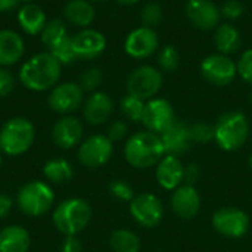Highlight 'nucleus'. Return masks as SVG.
Wrapping results in <instances>:
<instances>
[{"label":"nucleus","instance_id":"38","mask_svg":"<svg viewBox=\"0 0 252 252\" xmlns=\"http://www.w3.org/2000/svg\"><path fill=\"white\" fill-rule=\"evenodd\" d=\"M238 66V75H241V78L252 84V49H247L245 52H242L241 58L236 62Z\"/></svg>","mask_w":252,"mask_h":252},{"label":"nucleus","instance_id":"1","mask_svg":"<svg viewBox=\"0 0 252 252\" xmlns=\"http://www.w3.org/2000/svg\"><path fill=\"white\" fill-rule=\"evenodd\" d=\"M62 74V65L50 52L31 56L19 71V81L31 92H46L53 89Z\"/></svg>","mask_w":252,"mask_h":252},{"label":"nucleus","instance_id":"31","mask_svg":"<svg viewBox=\"0 0 252 252\" xmlns=\"http://www.w3.org/2000/svg\"><path fill=\"white\" fill-rule=\"evenodd\" d=\"M49 52L58 59V62L61 65H69L72 62H75L78 58L74 52V44H72V37L69 34H66L65 37H62L58 43H55Z\"/></svg>","mask_w":252,"mask_h":252},{"label":"nucleus","instance_id":"12","mask_svg":"<svg viewBox=\"0 0 252 252\" xmlns=\"http://www.w3.org/2000/svg\"><path fill=\"white\" fill-rule=\"evenodd\" d=\"M176 121V114L173 105L162 97H154L146 100L142 124L148 128V131L161 134L164 133L173 123Z\"/></svg>","mask_w":252,"mask_h":252},{"label":"nucleus","instance_id":"34","mask_svg":"<svg viewBox=\"0 0 252 252\" xmlns=\"http://www.w3.org/2000/svg\"><path fill=\"white\" fill-rule=\"evenodd\" d=\"M102 80H103V74L99 68L96 66H92V68H87L81 77H80V87L83 89V92H89V93H94L97 92L99 86L102 84Z\"/></svg>","mask_w":252,"mask_h":252},{"label":"nucleus","instance_id":"43","mask_svg":"<svg viewBox=\"0 0 252 252\" xmlns=\"http://www.w3.org/2000/svg\"><path fill=\"white\" fill-rule=\"evenodd\" d=\"M201 176V170L196 164H190L188 168H185V177H183V182H186V185H190L193 186L198 179Z\"/></svg>","mask_w":252,"mask_h":252},{"label":"nucleus","instance_id":"27","mask_svg":"<svg viewBox=\"0 0 252 252\" xmlns=\"http://www.w3.org/2000/svg\"><path fill=\"white\" fill-rule=\"evenodd\" d=\"M43 174L47 182L53 185H63L72 179L74 170H72V165L66 159L52 158L46 161V164L43 165Z\"/></svg>","mask_w":252,"mask_h":252},{"label":"nucleus","instance_id":"3","mask_svg":"<svg viewBox=\"0 0 252 252\" xmlns=\"http://www.w3.org/2000/svg\"><path fill=\"white\" fill-rule=\"evenodd\" d=\"M93 210L83 198L62 201L53 211L52 221L63 236H77L92 221Z\"/></svg>","mask_w":252,"mask_h":252},{"label":"nucleus","instance_id":"6","mask_svg":"<svg viewBox=\"0 0 252 252\" xmlns=\"http://www.w3.org/2000/svg\"><path fill=\"white\" fill-rule=\"evenodd\" d=\"M55 204L53 189L41 182L32 180L25 183L16 195V205L19 211L28 217H41L44 216Z\"/></svg>","mask_w":252,"mask_h":252},{"label":"nucleus","instance_id":"42","mask_svg":"<svg viewBox=\"0 0 252 252\" xmlns=\"http://www.w3.org/2000/svg\"><path fill=\"white\" fill-rule=\"evenodd\" d=\"M12 208H13V199L7 193L1 192L0 193V220L7 219Z\"/></svg>","mask_w":252,"mask_h":252},{"label":"nucleus","instance_id":"13","mask_svg":"<svg viewBox=\"0 0 252 252\" xmlns=\"http://www.w3.org/2000/svg\"><path fill=\"white\" fill-rule=\"evenodd\" d=\"M213 227L223 236L227 238H242L250 229V217L239 208L224 207L214 213Z\"/></svg>","mask_w":252,"mask_h":252},{"label":"nucleus","instance_id":"23","mask_svg":"<svg viewBox=\"0 0 252 252\" xmlns=\"http://www.w3.org/2000/svg\"><path fill=\"white\" fill-rule=\"evenodd\" d=\"M30 247L31 236L25 227L10 224L0 230V252H28Z\"/></svg>","mask_w":252,"mask_h":252},{"label":"nucleus","instance_id":"40","mask_svg":"<svg viewBox=\"0 0 252 252\" xmlns=\"http://www.w3.org/2000/svg\"><path fill=\"white\" fill-rule=\"evenodd\" d=\"M127 133H128L127 124L121 120H117V121L109 124L108 131H106V137L114 143V142H120V140L126 139Z\"/></svg>","mask_w":252,"mask_h":252},{"label":"nucleus","instance_id":"35","mask_svg":"<svg viewBox=\"0 0 252 252\" xmlns=\"http://www.w3.org/2000/svg\"><path fill=\"white\" fill-rule=\"evenodd\" d=\"M109 189V193L117 198L118 201H124V202H131L133 198H134V190L133 188L126 182V180H121V179H117V180H112L108 186Z\"/></svg>","mask_w":252,"mask_h":252},{"label":"nucleus","instance_id":"9","mask_svg":"<svg viewBox=\"0 0 252 252\" xmlns=\"http://www.w3.org/2000/svg\"><path fill=\"white\" fill-rule=\"evenodd\" d=\"M124 50L133 59H148L159 50V37L154 28L140 25L126 37Z\"/></svg>","mask_w":252,"mask_h":252},{"label":"nucleus","instance_id":"15","mask_svg":"<svg viewBox=\"0 0 252 252\" xmlns=\"http://www.w3.org/2000/svg\"><path fill=\"white\" fill-rule=\"evenodd\" d=\"M131 217L143 227H157L164 217V207L154 193H140L130 202Z\"/></svg>","mask_w":252,"mask_h":252},{"label":"nucleus","instance_id":"5","mask_svg":"<svg viewBox=\"0 0 252 252\" xmlns=\"http://www.w3.org/2000/svg\"><path fill=\"white\" fill-rule=\"evenodd\" d=\"M214 140L227 152L242 148L250 134V123L245 114L239 111H229L223 114L214 126Z\"/></svg>","mask_w":252,"mask_h":252},{"label":"nucleus","instance_id":"30","mask_svg":"<svg viewBox=\"0 0 252 252\" xmlns=\"http://www.w3.org/2000/svg\"><path fill=\"white\" fill-rule=\"evenodd\" d=\"M145 105L146 102L133 96V94H126L121 102H120V111L123 114L124 118H127L128 121L133 123H140L142 117H143V111H145Z\"/></svg>","mask_w":252,"mask_h":252},{"label":"nucleus","instance_id":"33","mask_svg":"<svg viewBox=\"0 0 252 252\" xmlns=\"http://www.w3.org/2000/svg\"><path fill=\"white\" fill-rule=\"evenodd\" d=\"M162 19H164V9L159 3L149 1L142 7V12H140L142 25L155 30V27H158L162 22Z\"/></svg>","mask_w":252,"mask_h":252},{"label":"nucleus","instance_id":"22","mask_svg":"<svg viewBox=\"0 0 252 252\" xmlns=\"http://www.w3.org/2000/svg\"><path fill=\"white\" fill-rule=\"evenodd\" d=\"M25 52L22 37L13 30H0V66H10L21 61Z\"/></svg>","mask_w":252,"mask_h":252},{"label":"nucleus","instance_id":"32","mask_svg":"<svg viewBox=\"0 0 252 252\" xmlns=\"http://www.w3.org/2000/svg\"><path fill=\"white\" fill-rule=\"evenodd\" d=\"M66 34H68V31H66L65 22H63L62 19L55 18V19L47 21L46 27L43 28V31H41V34H40V37H41L43 44H46V46L50 49L55 43H58V41H59L62 37H65Z\"/></svg>","mask_w":252,"mask_h":252},{"label":"nucleus","instance_id":"26","mask_svg":"<svg viewBox=\"0 0 252 252\" xmlns=\"http://www.w3.org/2000/svg\"><path fill=\"white\" fill-rule=\"evenodd\" d=\"M63 18L72 25L87 28L94 21L96 10L90 0H69L63 7Z\"/></svg>","mask_w":252,"mask_h":252},{"label":"nucleus","instance_id":"46","mask_svg":"<svg viewBox=\"0 0 252 252\" xmlns=\"http://www.w3.org/2000/svg\"><path fill=\"white\" fill-rule=\"evenodd\" d=\"M92 3H102V1H106V0H90Z\"/></svg>","mask_w":252,"mask_h":252},{"label":"nucleus","instance_id":"39","mask_svg":"<svg viewBox=\"0 0 252 252\" xmlns=\"http://www.w3.org/2000/svg\"><path fill=\"white\" fill-rule=\"evenodd\" d=\"M15 89V77L13 74L6 68L0 66V97L9 96Z\"/></svg>","mask_w":252,"mask_h":252},{"label":"nucleus","instance_id":"19","mask_svg":"<svg viewBox=\"0 0 252 252\" xmlns=\"http://www.w3.org/2000/svg\"><path fill=\"white\" fill-rule=\"evenodd\" d=\"M114 112V100L105 92H94L84 102L83 117L90 126H100L106 123Z\"/></svg>","mask_w":252,"mask_h":252},{"label":"nucleus","instance_id":"20","mask_svg":"<svg viewBox=\"0 0 252 252\" xmlns=\"http://www.w3.org/2000/svg\"><path fill=\"white\" fill-rule=\"evenodd\" d=\"M171 208L174 214L183 220L193 219L201 208V196L195 186H179L171 196Z\"/></svg>","mask_w":252,"mask_h":252},{"label":"nucleus","instance_id":"4","mask_svg":"<svg viewBox=\"0 0 252 252\" xmlns=\"http://www.w3.org/2000/svg\"><path fill=\"white\" fill-rule=\"evenodd\" d=\"M35 139L34 124L25 117H12L0 128V151L9 157L24 155Z\"/></svg>","mask_w":252,"mask_h":252},{"label":"nucleus","instance_id":"47","mask_svg":"<svg viewBox=\"0 0 252 252\" xmlns=\"http://www.w3.org/2000/svg\"><path fill=\"white\" fill-rule=\"evenodd\" d=\"M1 165H3V158H1V154H0V168H1Z\"/></svg>","mask_w":252,"mask_h":252},{"label":"nucleus","instance_id":"17","mask_svg":"<svg viewBox=\"0 0 252 252\" xmlns=\"http://www.w3.org/2000/svg\"><path fill=\"white\" fill-rule=\"evenodd\" d=\"M83 133V124L77 117L63 115L52 128V140L61 149H72L81 143Z\"/></svg>","mask_w":252,"mask_h":252},{"label":"nucleus","instance_id":"2","mask_svg":"<svg viewBox=\"0 0 252 252\" xmlns=\"http://www.w3.org/2000/svg\"><path fill=\"white\" fill-rule=\"evenodd\" d=\"M124 157L134 168H149L157 165L165 157L161 136L148 130L133 134L126 142Z\"/></svg>","mask_w":252,"mask_h":252},{"label":"nucleus","instance_id":"28","mask_svg":"<svg viewBox=\"0 0 252 252\" xmlns=\"http://www.w3.org/2000/svg\"><path fill=\"white\" fill-rule=\"evenodd\" d=\"M109 247L114 252H139L140 251V239L131 230L118 229L111 233Z\"/></svg>","mask_w":252,"mask_h":252},{"label":"nucleus","instance_id":"11","mask_svg":"<svg viewBox=\"0 0 252 252\" xmlns=\"http://www.w3.org/2000/svg\"><path fill=\"white\" fill-rule=\"evenodd\" d=\"M84 102V92L77 83L56 84L47 99L49 108L61 115H71Z\"/></svg>","mask_w":252,"mask_h":252},{"label":"nucleus","instance_id":"24","mask_svg":"<svg viewBox=\"0 0 252 252\" xmlns=\"http://www.w3.org/2000/svg\"><path fill=\"white\" fill-rule=\"evenodd\" d=\"M18 22L24 32L30 35L41 34L43 28L47 24V18L44 10L35 3H25L18 10Z\"/></svg>","mask_w":252,"mask_h":252},{"label":"nucleus","instance_id":"37","mask_svg":"<svg viewBox=\"0 0 252 252\" xmlns=\"http://www.w3.org/2000/svg\"><path fill=\"white\" fill-rule=\"evenodd\" d=\"M220 10L221 18H226L227 21H236L245 13V4L241 0H226Z\"/></svg>","mask_w":252,"mask_h":252},{"label":"nucleus","instance_id":"50","mask_svg":"<svg viewBox=\"0 0 252 252\" xmlns=\"http://www.w3.org/2000/svg\"><path fill=\"white\" fill-rule=\"evenodd\" d=\"M251 103H252V92H251Z\"/></svg>","mask_w":252,"mask_h":252},{"label":"nucleus","instance_id":"41","mask_svg":"<svg viewBox=\"0 0 252 252\" xmlns=\"http://www.w3.org/2000/svg\"><path fill=\"white\" fill-rule=\"evenodd\" d=\"M61 252H83V244L77 236H65Z\"/></svg>","mask_w":252,"mask_h":252},{"label":"nucleus","instance_id":"36","mask_svg":"<svg viewBox=\"0 0 252 252\" xmlns=\"http://www.w3.org/2000/svg\"><path fill=\"white\" fill-rule=\"evenodd\" d=\"M190 131H192V139L193 143H208L214 139L216 134V128L214 126L199 121L190 126Z\"/></svg>","mask_w":252,"mask_h":252},{"label":"nucleus","instance_id":"7","mask_svg":"<svg viewBox=\"0 0 252 252\" xmlns=\"http://www.w3.org/2000/svg\"><path fill=\"white\" fill-rule=\"evenodd\" d=\"M164 83L162 72L152 65H140L127 78V93L142 100L154 99Z\"/></svg>","mask_w":252,"mask_h":252},{"label":"nucleus","instance_id":"48","mask_svg":"<svg viewBox=\"0 0 252 252\" xmlns=\"http://www.w3.org/2000/svg\"><path fill=\"white\" fill-rule=\"evenodd\" d=\"M250 165H251V168H252V154H251V157H250Z\"/></svg>","mask_w":252,"mask_h":252},{"label":"nucleus","instance_id":"25","mask_svg":"<svg viewBox=\"0 0 252 252\" xmlns=\"http://www.w3.org/2000/svg\"><path fill=\"white\" fill-rule=\"evenodd\" d=\"M214 44L219 53L230 56L241 49L242 44L241 31L232 22H221L214 30Z\"/></svg>","mask_w":252,"mask_h":252},{"label":"nucleus","instance_id":"18","mask_svg":"<svg viewBox=\"0 0 252 252\" xmlns=\"http://www.w3.org/2000/svg\"><path fill=\"white\" fill-rule=\"evenodd\" d=\"M72 44L77 58L84 61H92L99 58L105 52L106 38L100 31L86 28L72 37Z\"/></svg>","mask_w":252,"mask_h":252},{"label":"nucleus","instance_id":"45","mask_svg":"<svg viewBox=\"0 0 252 252\" xmlns=\"http://www.w3.org/2000/svg\"><path fill=\"white\" fill-rule=\"evenodd\" d=\"M117 3H120V4H124V6H131V4H136V3H139L140 0H115Z\"/></svg>","mask_w":252,"mask_h":252},{"label":"nucleus","instance_id":"10","mask_svg":"<svg viewBox=\"0 0 252 252\" xmlns=\"http://www.w3.org/2000/svg\"><path fill=\"white\" fill-rule=\"evenodd\" d=\"M114 154L112 142L103 134H93L78 146V161L87 168H97L105 165Z\"/></svg>","mask_w":252,"mask_h":252},{"label":"nucleus","instance_id":"21","mask_svg":"<svg viewBox=\"0 0 252 252\" xmlns=\"http://www.w3.org/2000/svg\"><path fill=\"white\" fill-rule=\"evenodd\" d=\"M158 183L167 189L173 190L177 189L185 177V167L182 161L177 157L173 155H165L158 164H157V171H155Z\"/></svg>","mask_w":252,"mask_h":252},{"label":"nucleus","instance_id":"44","mask_svg":"<svg viewBox=\"0 0 252 252\" xmlns=\"http://www.w3.org/2000/svg\"><path fill=\"white\" fill-rule=\"evenodd\" d=\"M19 0H0V12H7L13 7H16Z\"/></svg>","mask_w":252,"mask_h":252},{"label":"nucleus","instance_id":"49","mask_svg":"<svg viewBox=\"0 0 252 252\" xmlns=\"http://www.w3.org/2000/svg\"><path fill=\"white\" fill-rule=\"evenodd\" d=\"M19 1H25V3H31V0H19Z\"/></svg>","mask_w":252,"mask_h":252},{"label":"nucleus","instance_id":"14","mask_svg":"<svg viewBox=\"0 0 252 252\" xmlns=\"http://www.w3.org/2000/svg\"><path fill=\"white\" fill-rule=\"evenodd\" d=\"M188 21L198 30H216L221 24V10L213 0H188L185 6Z\"/></svg>","mask_w":252,"mask_h":252},{"label":"nucleus","instance_id":"8","mask_svg":"<svg viewBox=\"0 0 252 252\" xmlns=\"http://www.w3.org/2000/svg\"><path fill=\"white\" fill-rule=\"evenodd\" d=\"M201 75L204 80L213 86L224 87L235 81L238 75L236 62L223 53H211L201 62Z\"/></svg>","mask_w":252,"mask_h":252},{"label":"nucleus","instance_id":"16","mask_svg":"<svg viewBox=\"0 0 252 252\" xmlns=\"http://www.w3.org/2000/svg\"><path fill=\"white\" fill-rule=\"evenodd\" d=\"M165 155H173V157H182L185 155L193 143L192 139V131H190V124L186 121H179L176 120L164 133L159 134Z\"/></svg>","mask_w":252,"mask_h":252},{"label":"nucleus","instance_id":"29","mask_svg":"<svg viewBox=\"0 0 252 252\" xmlns=\"http://www.w3.org/2000/svg\"><path fill=\"white\" fill-rule=\"evenodd\" d=\"M180 61V52L173 44H165L157 52V63L161 72H174L179 68Z\"/></svg>","mask_w":252,"mask_h":252}]
</instances>
